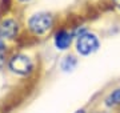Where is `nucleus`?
I'll use <instances>...</instances> for the list:
<instances>
[{
  "label": "nucleus",
  "mask_w": 120,
  "mask_h": 113,
  "mask_svg": "<svg viewBox=\"0 0 120 113\" xmlns=\"http://www.w3.org/2000/svg\"><path fill=\"white\" fill-rule=\"evenodd\" d=\"M76 48L77 52L83 55V56H87V55H91L94 53L95 51H98L99 48V39L94 33H83V35L77 36V41H76Z\"/></svg>",
  "instance_id": "nucleus-1"
},
{
  "label": "nucleus",
  "mask_w": 120,
  "mask_h": 113,
  "mask_svg": "<svg viewBox=\"0 0 120 113\" xmlns=\"http://www.w3.org/2000/svg\"><path fill=\"white\" fill-rule=\"evenodd\" d=\"M52 16L48 13H36L30 19V29L36 35H43L52 27Z\"/></svg>",
  "instance_id": "nucleus-2"
},
{
  "label": "nucleus",
  "mask_w": 120,
  "mask_h": 113,
  "mask_svg": "<svg viewBox=\"0 0 120 113\" xmlns=\"http://www.w3.org/2000/svg\"><path fill=\"white\" fill-rule=\"evenodd\" d=\"M32 61L26 55H15L9 60V68L19 74H28L32 71Z\"/></svg>",
  "instance_id": "nucleus-3"
},
{
  "label": "nucleus",
  "mask_w": 120,
  "mask_h": 113,
  "mask_svg": "<svg viewBox=\"0 0 120 113\" xmlns=\"http://www.w3.org/2000/svg\"><path fill=\"white\" fill-rule=\"evenodd\" d=\"M17 32V24L12 19H5L0 24V36L1 39H12Z\"/></svg>",
  "instance_id": "nucleus-4"
},
{
  "label": "nucleus",
  "mask_w": 120,
  "mask_h": 113,
  "mask_svg": "<svg viewBox=\"0 0 120 113\" xmlns=\"http://www.w3.org/2000/svg\"><path fill=\"white\" fill-rule=\"evenodd\" d=\"M71 41H72V35L65 31H60L55 36V45L59 49H67L71 45Z\"/></svg>",
  "instance_id": "nucleus-5"
},
{
  "label": "nucleus",
  "mask_w": 120,
  "mask_h": 113,
  "mask_svg": "<svg viewBox=\"0 0 120 113\" xmlns=\"http://www.w3.org/2000/svg\"><path fill=\"white\" fill-rule=\"evenodd\" d=\"M105 105L107 106H116L120 105V87L116 88L113 92H111L108 97L105 99Z\"/></svg>",
  "instance_id": "nucleus-6"
},
{
  "label": "nucleus",
  "mask_w": 120,
  "mask_h": 113,
  "mask_svg": "<svg viewBox=\"0 0 120 113\" xmlns=\"http://www.w3.org/2000/svg\"><path fill=\"white\" fill-rule=\"evenodd\" d=\"M75 65H76V59L73 56H67L63 60V63H61L63 71H72L75 68Z\"/></svg>",
  "instance_id": "nucleus-7"
},
{
  "label": "nucleus",
  "mask_w": 120,
  "mask_h": 113,
  "mask_svg": "<svg viewBox=\"0 0 120 113\" xmlns=\"http://www.w3.org/2000/svg\"><path fill=\"white\" fill-rule=\"evenodd\" d=\"M112 1H113V4H115L116 7L120 9V0H112Z\"/></svg>",
  "instance_id": "nucleus-8"
},
{
  "label": "nucleus",
  "mask_w": 120,
  "mask_h": 113,
  "mask_svg": "<svg viewBox=\"0 0 120 113\" xmlns=\"http://www.w3.org/2000/svg\"><path fill=\"white\" fill-rule=\"evenodd\" d=\"M3 64H4V60H3V56L0 55V68L3 67Z\"/></svg>",
  "instance_id": "nucleus-9"
},
{
  "label": "nucleus",
  "mask_w": 120,
  "mask_h": 113,
  "mask_svg": "<svg viewBox=\"0 0 120 113\" xmlns=\"http://www.w3.org/2000/svg\"><path fill=\"white\" fill-rule=\"evenodd\" d=\"M76 113H86V112H84V110H83V109H82V110H77Z\"/></svg>",
  "instance_id": "nucleus-10"
},
{
  "label": "nucleus",
  "mask_w": 120,
  "mask_h": 113,
  "mask_svg": "<svg viewBox=\"0 0 120 113\" xmlns=\"http://www.w3.org/2000/svg\"><path fill=\"white\" fill-rule=\"evenodd\" d=\"M22 1H27V0H22Z\"/></svg>",
  "instance_id": "nucleus-11"
}]
</instances>
